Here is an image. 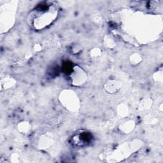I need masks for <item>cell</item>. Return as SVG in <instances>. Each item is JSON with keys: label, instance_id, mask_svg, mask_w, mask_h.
<instances>
[{"label": "cell", "instance_id": "6da1fadb", "mask_svg": "<svg viewBox=\"0 0 163 163\" xmlns=\"http://www.w3.org/2000/svg\"><path fill=\"white\" fill-rule=\"evenodd\" d=\"M107 85V87H106L107 89L109 91L110 93H115L116 91L118 90V89L120 88L117 87H114V86H119V85L118 84V82H117V81H109Z\"/></svg>", "mask_w": 163, "mask_h": 163}]
</instances>
